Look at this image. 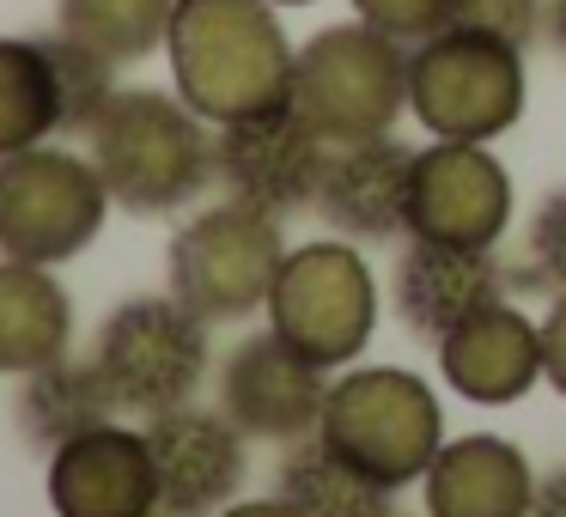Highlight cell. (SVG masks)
I'll list each match as a JSON object with an SVG mask.
<instances>
[{"label":"cell","instance_id":"6da1fadb","mask_svg":"<svg viewBox=\"0 0 566 517\" xmlns=\"http://www.w3.org/2000/svg\"><path fill=\"white\" fill-rule=\"evenodd\" d=\"M293 38L274 0H177L165 31L177 98L213 128L262 116L293 92Z\"/></svg>","mask_w":566,"mask_h":517},{"label":"cell","instance_id":"7a4b0ae2","mask_svg":"<svg viewBox=\"0 0 566 517\" xmlns=\"http://www.w3.org/2000/svg\"><path fill=\"white\" fill-rule=\"evenodd\" d=\"M80 140L111 201L128 213H177L213 183V123L177 92L116 86Z\"/></svg>","mask_w":566,"mask_h":517},{"label":"cell","instance_id":"3957f363","mask_svg":"<svg viewBox=\"0 0 566 517\" xmlns=\"http://www.w3.org/2000/svg\"><path fill=\"white\" fill-rule=\"evenodd\" d=\"M286 104L329 147L390 135L408 110V43L366 25V19L323 25L317 38L298 43Z\"/></svg>","mask_w":566,"mask_h":517},{"label":"cell","instance_id":"277c9868","mask_svg":"<svg viewBox=\"0 0 566 517\" xmlns=\"http://www.w3.org/2000/svg\"><path fill=\"white\" fill-rule=\"evenodd\" d=\"M530 104L524 50L475 25H444L408 43V116L432 140H500Z\"/></svg>","mask_w":566,"mask_h":517},{"label":"cell","instance_id":"5b68a950","mask_svg":"<svg viewBox=\"0 0 566 517\" xmlns=\"http://www.w3.org/2000/svg\"><path fill=\"white\" fill-rule=\"evenodd\" d=\"M317 432L342 456H354L371 481H384L390 493L415 487L432 468L444 444V414L439 395L402 366H342V378H329Z\"/></svg>","mask_w":566,"mask_h":517},{"label":"cell","instance_id":"8992f818","mask_svg":"<svg viewBox=\"0 0 566 517\" xmlns=\"http://www.w3.org/2000/svg\"><path fill=\"white\" fill-rule=\"evenodd\" d=\"M213 323L196 317L177 293H140L116 305L92 335V366L104 371L123 414H165L196 402L213 371Z\"/></svg>","mask_w":566,"mask_h":517},{"label":"cell","instance_id":"52a82bcc","mask_svg":"<svg viewBox=\"0 0 566 517\" xmlns=\"http://www.w3.org/2000/svg\"><path fill=\"white\" fill-rule=\"evenodd\" d=\"M269 329L286 335L323 371H342L366 354L378 329V281H371L359 244L317 238L281 256V274L269 286Z\"/></svg>","mask_w":566,"mask_h":517},{"label":"cell","instance_id":"ba28073f","mask_svg":"<svg viewBox=\"0 0 566 517\" xmlns=\"http://www.w3.org/2000/svg\"><path fill=\"white\" fill-rule=\"evenodd\" d=\"M286 238L281 220L262 208L226 196L220 208L196 213L189 225H177L171 250H165V281L196 317L208 323H244L269 305V286L281 274Z\"/></svg>","mask_w":566,"mask_h":517},{"label":"cell","instance_id":"9c48e42d","mask_svg":"<svg viewBox=\"0 0 566 517\" xmlns=\"http://www.w3.org/2000/svg\"><path fill=\"white\" fill-rule=\"evenodd\" d=\"M111 189L98 165L67 147H25L0 159V256L62 268L104 232Z\"/></svg>","mask_w":566,"mask_h":517},{"label":"cell","instance_id":"30bf717a","mask_svg":"<svg viewBox=\"0 0 566 517\" xmlns=\"http://www.w3.org/2000/svg\"><path fill=\"white\" fill-rule=\"evenodd\" d=\"M323 165H329V140L293 104H274L262 116L213 128V183H226L232 201L262 208L274 220L317 208Z\"/></svg>","mask_w":566,"mask_h":517},{"label":"cell","instance_id":"8fae6325","mask_svg":"<svg viewBox=\"0 0 566 517\" xmlns=\"http://www.w3.org/2000/svg\"><path fill=\"white\" fill-rule=\"evenodd\" d=\"M512 225V177L488 140H432L415 147L408 238L493 250Z\"/></svg>","mask_w":566,"mask_h":517},{"label":"cell","instance_id":"7c38bea8","mask_svg":"<svg viewBox=\"0 0 566 517\" xmlns=\"http://www.w3.org/2000/svg\"><path fill=\"white\" fill-rule=\"evenodd\" d=\"M323 395H329V371L274 329L244 335L220 366V414L244 439H269V444L311 439L323 420Z\"/></svg>","mask_w":566,"mask_h":517},{"label":"cell","instance_id":"4fadbf2b","mask_svg":"<svg viewBox=\"0 0 566 517\" xmlns=\"http://www.w3.org/2000/svg\"><path fill=\"white\" fill-rule=\"evenodd\" d=\"M147 444L159 468V511L165 517H220L238 499L250 463H244V432L220 408H165L147 414Z\"/></svg>","mask_w":566,"mask_h":517},{"label":"cell","instance_id":"5bb4252c","mask_svg":"<svg viewBox=\"0 0 566 517\" xmlns=\"http://www.w3.org/2000/svg\"><path fill=\"white\" fill-rule=\"evenodd\" d=\"M50 505L55 517H165L147 432L104 420L50 451Z\"/></svg>","mask_w":566,"mask_h":517},{"label":"cell","instance_id":"9a60e30c","mask_svg":"<svg viewBox=\"0 0 566 517\" xmlns=\"http://www.w3.org/2000/svg\"><path fill=\"white\" fill-rule=\"evenodd\" d=\"M390 298H396V317L408 323V335H427L439 347L463 317H475V310L500 305L512 293H505V262L493 250L408 238V250L396 256V274H390Z\"/></svg>","mask_w":566,"mask_h":517},{"label":"cell","instance_id":"2e32d148","mask_svg":"<svg viewBox=\"0 0 566 517\" xmlns=\"http://www.w3.org/2000/svg\"><path fill=\"white\" fill-rule=\"evenodd\" d=\"M408 183H415V147L396 135L329 147L317 189V213L347 244H384L408 232Z\"/></svg>","mask_w":566,"mask_h":517},{"label":"cell","instance_id":"e0dca14e","mask_svg":"<svg viewBox=\"0 0 566 517\" xmlns=\"http://www.w3.org/2000/svg\"><path fill=\"white\" fill-rule=\"evenodd\" d=\"M439 371L463 402L512 408L542 383V323H530L512 298L463 317L439 341Z\"/></svg>","mask_w":566,"mask_h":517},{"label":"cell","instance_id":"ac0fdd59","mask_svg":"<svg viewBox=\"0 0 566 517\" xmlns=\"http://www.w3.org/2000/svg\"><path fill=\"white\" fill-rule=\"evenodd\" d=\"M420 493H427V517H530L536 475L512 439L469 432L439 444L432 468L420 475Z\"/></svg>","mask_w":566,"mask_h":517},{"label":"cell","instance_id":"d6986e66","mask_svg":"<svg viewBox=\"0 0 566 517\" xmlns=\"http://www.w3.org/2000/svg\"><path fill=\"white\" fill-rule=\"evenodd\" d=\"M123 414V402L111 395V383H104V371L74 354L50 359V366L25 371L13 390V420H19V439L31 444V451H62L67 439H80V432L104 426V420Z\"/></svg>","mask_w":566,"mask_h":517},{"label":"cell","instance_id":"ffe728a7","mask_svg":"<svg viewBox=\"0 0 566 517\" xmlns=\"http://www.w3.org/2000/svg\"><path fill=\"white\" fill-rule=\"evenodd\" d=\"M74 341V298L43 262H13L0 256V371L50 366Z\"/></svg>","mask_w":566,"mask_h":517},{"label":"cell","instance_id":"44dd1931","mask_svg":"<svg viewBox=\"0 0 566 517\" xmlns=\"http://www.w3.org/2000/svg\"><path fill=\"white\" fill-rule=\"evenodd\" d=\"M281 499L298 505L305 517H390L396 493L384 481H371L354 456H342L323 432L286 444L281 463Z\"/></svg>","mask_w":566,"mask_h":517},{"label":"cell","instance_id":"7402d4cb","mask_svg":"<svg viewBox=\"0 0 566 517\" xmlns=\"http://www.w3.org/2000/svg\"><path fill=\"white\" fill-rule=\"evenodd\" d=\"M62 135V98L43 38H0V159Z\"/></svg>","mask_w":566,"mask_h":517},{"label":"cell","instance_id":"603a6c76","mask_svg":"<svg viewBox=\"0 0 566 517\" xmlns=\"http://www.w3.org/2000/svg\"><path fill=\"white\" fill-rule=\"evenodd\" d=\"M177 0H55V31L86 50H98L104 62L128 67L147 62L153 50H165Z\"/></svg>","mask_w":566,"mask_h":517},{"label":"cell","instance_id":"cb8c5ba5","mask_svg":"<svg viewBox=\"0 0 566 517\" xmlns=\"http://www.w3.org/2000/svg\"><path fill=\"white\" fill-rule=\"evenodd\" d=\"M50 50V67H55V98H62V135H86L98 123V110L116 98V62H104L98 50L74 38H43Z\"/></svg>","mask_w":566,"mask_h":517},{"label":"cell","instance_id":"d4e9b609","mask_svg":"<svg viewBox=\"0 0 566 517\" xmlns=\"http://www.w3.org/2000/svg\"><path fill=\"white\" fill-rule=\"evenodd\" d=\"M505 293H566V183L536 201L524 225V256L505 262Z\"/></svg>","mask_w":566,"mask_h":517},{"label":"cell","instance_id":"484cf974","mask_svg":"<svg viewBox=\"0 0 566 517\" xmlns=\"http://www.w3.org/2000/svg\"><path fill=\"white\" fill-rule=\"evenodd\" d=\"M451 25H475V31H493V38L530 50L548 31V0H457Z\"/></svg>","mask_w":566,"mask_h":517},{"label":"cell","instance_id":"4316f807","mask_svg":"<svg viewBox=\"0 0 566 517\" xmlns=\"http://www.w3.org/2000/svg\"><path fill=\"white\" fill-rule=\"evenodd\" d=\"M451 13H457V0H354V19H366V25L390 31L402 43H420L432 31H444Z\"/></svg>","mask_w":566,"mask_h":517},{"label":"cell","instance_id":"83f0119b","mask_svg":"<svg viewBox=\"0 0 566 517\" xmlns=\"http://www.w3.org/2000/svg\"><path fill=\"white\" fill-rule=\"evenodd\" d=\"M542 378L566 395V293H554L542 317Z\"/></svg>","mask_w":566,"mask_h":517},{"label":"cell","instance_id":"f1b7e54d","mask_svg":"<svg viewBox=\"0 0 566 517\" xmlns=\"http://www.w3.org/2000/svg\"><path fill=\"white\" fill-rule=\"evenodd\" d=\"M530 517H566V468H548L536 481V499H530Z\"/></svg>","mask_w":566,"mask_h":517},{"label":"cell","instance_id":"f546056e","mask_svg":"<svg viewBox=\"0 0 566 517\" xmlns=\"http://www.w3.org/2000/svg\"><path fill=\"white\" fill-rule=\"evenodd\" d=\"M220 517H305V511L286 505V499H250V505H226Z\"/></svg>","mask_w":566,"mask_h":517},{"label":"cell","instance_id":"4dcf8cb0","mask_svg":"<svg viewBox=\"0 0 566 517\" xmlns=\"http://www.w3.org/2000/svg\"><path fill=\"white\" fill-rule=\"evenodd\" d=\"M542 38L566 55V0H548V31H542Z\"/></svg>","mask_w":566,"mask_h":517},{"label":"cell","instance_id":"1f68e13d","mask_svg":"<svg viewBox=\"0 0 566 517\" xmlns=\"http://www.w3.org/2000/svg\"><path fill=\"white\" fill-rule=\"evenodd\" d=\"M274 7H311V0H274Z\"/></svg>","mask_w":566,"mask_h":517},{"label":"cell","instance_id":"d6a6232c","mask_svg":"<svg viewBox=\"0 0 566 517\" xmlns=\"http://www.w3.org/2000/svg\"><path fill=\"white\" fill-rule=\"evenodd\" d=\"M390 517H402V511H390Z\"/></svg>","mask_w":566,"mask_h":517}]
</instances>
